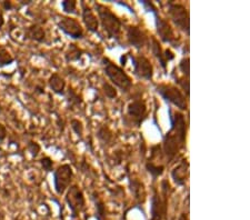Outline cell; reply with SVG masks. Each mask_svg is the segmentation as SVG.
<instances>
[{
    "instance_id": "cell-1",
    "label": "cell",
    "mask_w": 250,
    "mask_h": 220,
    "mask_svg": "<svg viewBox=\"0 0 250 220\" xmlns=\"http://www.w3.org/2000/svg\"><path fill=\"white\" fill-rule=\"evenodd\" d=\"M169 122L170 129L163 138V149L164 158L169 163L179 155L181 150L186 146L187 140V122L186 118L180 111L172 110V108H168Z\"/></svg>"
},
{
    "instance_id": "cell-2",
    "label": "cell",
    "mask_w": 250,
    "mask_h": 220,
    "mask_svg": "<svg viewBox=\"0 0 250 220\" xmlns=\"http://www.w3.org/2000/svg\"><path fill=\"white\" fill-rule=\"evenodd\" d=\"M96 11L98 14V21L102 26L104 34L108 38L119 40L122 36L123 21L115 13H112L110 8L102 3H96Z\"/></svg>"
},
{
    "instance_id": "cell-3",
    "label": "cell",
    "mask_w": 250,
    "mask_h": 220,
    "mask_svg": "<svg viewBox=\"0 0 250 220\" xmlns=\"http://www.w3.org/2000/svg\"><path fill=\"white\" fill-rule=\"evenodd\" d=\"M104 75L112 83V86L119 88L123 93L127 94L132 87V80L129 77V75L124 70L123 67H120L111 61L109 58L104 57L102 60Z\"/></svg>"
},
{
    "instance_id": "cell-4",
    "label": "cell",
    "mask_w": 250,
    "mask_h": 220,
    "mask_svg": "<svg viewBox=\"0 0 250 220\" xmlns=\"http://www.w3.org/2000/svg\"><path fill=\"white\" fill-rule=\"evenodd\" d=\"M155 89L156 93L166 102L178 108L181 111L188 109L186 96L183 94V91L178 87L169 85V83H158V85H156Z\"/></svg>"
},
{
    "instance_id": "cell-5",
    "label": "cell",
    "mask_w": 250,
    "mask_h": 220,
    "mask_svg": "<svg viewBox=\"0 0 250 220\" xmlns=\"http://www.w3.org/2000/svg\"><path fill=\"white\" fill-rule=\"evenodd\" d=\"M148 109L146 101L141 98L134 99L128 103L124 122L129 127L139 128L147 119Z\"/></svg>"
},
{
    "instance_id": "cell-6",
    "label": "cell",
    "mask_w": 250,
    "mask_h": 220,
    "mask_svg": "<svg viewBox=\"0 0 250 220\" xmlns=\"http://www.w3.org/2000/svg\"><path fill=\"white\" fill-rule=\"evenodd\" d=\"M167 11L175 26L187 36L190 35V17L187 8L183 3L169 1L167 2Z\"/></svg>"
},
{
    "instance_id": "cell-7",
    "label": "cell",
    "mask_w": 250,
    "mask_h": 220,
    "mask_svg": "<svg viewBox=\"0 0 250 220\" xmlns=\"http://www.w3.org/2000/svg\"><path fill=\"white\" fill-rule=\"evenodd\" d=\"M74 170L69 163H63L54 170V188L58 195H63L71 186Z\"/></svg>"
},
{
    "instance_id": "cell-8",
    "label": "cell",
    "mask_w": 250,
    "mask_h": 220,
    "mask_svg": "<svg viewBox=\"0 0 250 220\" xmlns=\"http://www.w3.org/2000/svg\"><path fill=\"white\" fill-rule=\"evenodd\" d=\"M129 58H130L132 62V73L137 78L143 79V80H151L154 77V66L150 62L146 56L138 54H129Z\"/></svg>"
},
{
    "instance_id": "cell-9",
    "label": "cell",
    "mask_w": 250,
    "mask_h": 220,
    "mask_svg": "<svg viewBox=\"0 0 250 220\" xmlns=\"http://www.w3.org/2000/svg\"><path fill=\"white\" fill-rule=\"evenodd\" d=\"M66 202L69 209L71 211L72 217H77V216L82 213L86 207V199H84V195L83 190L80 189L79 186L72 185L67 189L66 194Z\"/></svg>"
},
{
    "instance_id": "cell-10",
    "label": "cell",
    "mask_w": 250,
    "mask_h": 220,
    "mask_svg": "<svg viewBox=\"0 0 250 220\" xmlns=\"http://www.w3.org/2000/svg\"><path fill=\"white\" fill-rule=\"evenodd\" d=\"M155 15V25H156V31L158 34L160 40L165 43H169L173 47H179L178 46V39L173 31V28L169 23L168 20H166L163 17H160L158 13Z\"/></svg>"
},
{
    "instance_id": "cell-11",
    "label": "cell",
    "mask_w": 250,
    "mask_h": 220,
    "mask_svg": "<svg viewBox=\"0 0 250 220\" xmlns=\"http://www.w3.org/2000/svg\"><path fill=\"white\" fill-rule=\"evenodd\" d=\"M57 26L60 31H62L64 35L71 39L80 40L84 37L83 28L77 19L68 17V16L62 17L58 20Z\"/></svg>"
},
{
    "instance_id": "cell-12",
    "label": "cell",
    "mask_w": 250,
    "mask_h": 220,
    "mask_svg": "<svg viewBox=\"0 0 250 220\" xmlns=\"http://www.w3.org/2000/svg\"><path fill=\"white\" fill-rule=\"evenodd\" d=\"M127 41L131 47L136 48L137 50L143 49L147 45L149 39L145 31L138 26H128L127 27Z\"/></svg>"
},
{
    "instance_id": "cell-13",
    "label": "cell",
    "mask_w": 250,
    "mask_h": 220,
    "mask_svg": "<svg viewBox=\"0 0 250 220\" xmlns=\"http://www.w3.org/2000/svg\"><path fill=\"white\" fill-rule=\"evenodd\" d=\"M82 5V17H83V21L86 26L87 30L90 31L92 34H99V21L97 16L95 15L94 10L87 5L84 1L80 2Z\"/></svg>"
},
{
    "instance_id": "cell-14",
    "label": "cell",
    "mask_w": 250,
    "mask_h": 220,
    "mask_svg": "<svg viewBox=\"0 0 250 220\" xmlns=\"http://www.w3.org/2000/svg\"><path fill=\"white\" fill-rule=\"evenodd\" d=\"M189 178V162L187 159L181 161L171 170L172 181L179 187H185Z\"/></svg>"
},
{
    "instance_id": "cell-15",
    "label": "cell",
    "mask_w": 250,
    "mask_h": 220,
    "mask_svg": "<svg viewBox=\"0 0 250 220\" xmlns=\"http://www.w3.org/2000/svg\"><path fill=\"white\" fill-rule=\"evenodd\" d=\"M25 38L38 43H45L47 40V34L42 26L35 23V25H30L25 29Z\"/></svg>"
},
{
    "instance_id": "cell-16",
    "label": "cell",
    "mask_w": 250,
    "mask_h": 220,
    "mask_svg": "<svg viewBox=\"0 0 250 220\" xmlns=\"http://www.w3.org/2000/svg\"><path fill=\"white\" fill-rule=\"evenodd\" d=\"M48 85H49L52 93H55L56 95H66V81H64V79L59 74L54 73L50 75L49 79H48Z\"/></svg>"
},
{
    "instance_id": "cell-17",
    "label": "cell",
    "mask_w": 250,
    "mask_h": 220,
    "mask_svg": "<svg viewBox=\"0 0 250 220\" xmlns=\"http://www.w3.org/2000/svg\"><path fill=\"white\" fill-rule=\"evenodd\" d=\"M148 43H149V46H150V50H151L152 55H154L157 58V60H158L160 66L163 67V69L166 71L168 62L166 61V59H165V49H163L160 42L157 40L156 37H150Z\"/></svg>"
},
{
    "instance_id": "cell-18",
    "label": "cell",
    "mask_w": 250,
    "mask_h": 220,
    "mask_svg": "<svg viewBox=\"0 0 250 220\" xmlns=\"http://www.w3.org/2000/svg\"><path fill=\"white\" fill-rule=\"evenodd\" d=\"M129 186H130V190L136 200H139L140 202H144L145 198V186L144 183L137 178H130L129 179Z\"/></svg>"
},
{
    "instance_id": "cell-19",
    "label": "cell",
    "mask_w": 250,
    "mask_h": 220,
    "mask_svg": "<svg viewBox=\"0 0 250 220\" xmlns=\"http://www.w3.org/2000/svg\"><path fill=\"white\" fill-rule=\"evenodd\" d=\"M146 170L148 171L150 176L152 177V179L156 180L157 178H159L160 176H163L164 171H165V165L163 163H157V162H152L147 160L146 161Z\"/></svg>"
},
{
    "instance_id": "cell-20",
    "label": "cell",
    "mask_w": 250,
    "mask_h": 220,
    "mask_svg": "<svg viewBox=\"0 0 250 220\" xmlns=\"http://www.w3.org/2000/svg\"><path fill=\"white\" fill-rule=\"evenodd\" d=\"M83 56V50L80 49L78 46H76L75 43H71L68 47V50L64 54V58L68 62H72V61H78V60L82 58Z\"/></svg>"
},
{
    "instance_id": "cell-21",
    "label": "cell",
    "mask_w": 250,
    "mask_h": 220,
    "mask_svg": "<svg viewBox=\"0 0 250 220\" xmlns=\"http://www.w3.org/2000/svg\"><path fill=\"white\" fill-rule=\"evenodd\" d=\"M97 138L103 145H109L112 141V138H114V134L107 126H102L97 131Z\"/></svg>"
},
{
    "instance_id": "cell-22",
    "label": "cell",
    "mask_w": 250,
    "mask_h": 220,
    "mask_svg": "<svg viewBox=\"0 0 250 220\" xmlns=\"http://www.w3.org/2000/svg\"><path fill=\"white\" fill-rule=\"evenodd\" d=\"M15 57L7 48L0 46V68H5L14 63Z\"/></svg>"
},
{
    "instance_id": "cell-23",
    "label": "cell",
    "mask_w": 250,
    "mask_h": 220,
    "mask_svg": "<svg viewBox=\"0 0 250 220\" xmlns=\"http://www.w3.org/2000/svg\"><path fill=\"white\" fill-rule=\"evenodd\" d=\"M60 6H62V9L64 14H77V1L76 0H63L60 3Z\"/></svg>"
},
{
    "instance_id": "cell-24",
    "label": "cell",
    "mask_w": 250,
    "mask_h": 220,
    "mask_svg": "<svg viewBox=\"0 0 250 220\" xmlns=\"http://www.w3.org/2000/svg\"><path fill=\"white\" fill-rule=\"evenodd\" d=\"M67 101L70 105V107H79L82 105L83 99L79 97V95L76 93L75 90H72L69 88V90H68V96H67Z\"/></svg>"
},
{
    "instance_id": "cell-25",
    "label": "cell",
    "mask_w": 250,
    "mask_h": 220,
    "mask_svg": "<svg viewBox=\"0 0 250 220\" xmlns=\"http://www.w3.org/2000/svg\"><path fill=\"white\" fill-rule=\"evenodd\" d=\"M173 79L176 80V83H178V85L183 88V90L185 91V94H186V97L189 98V95H190V83H189V78L186 77H178V76H173Z\"/></svg>"
},
{
    "instance_id": "cell-26",
    "label": "cell",
    "mask_w": 250,
    "mask_h": 220,
    "mask_svg": "<svg viewBox=\"0 0 250 220\" xmlns=\"http://www.w3.org/2000/svg\"><path fill=\"white\" fill-rule=\"evenodd\" d=\"M179 70L184 77L189 78V76H190V59L189 57H185L180 60Z\"/></svg>"
},
{
    "instance_id": "cell-27",
    "label": "cell",
    "mask_w": 250,
    "mask_h": 220,
    "mask_svg": "<svg viewBox=\"0 0 250 220\" xmlns=\"http://www.w3.org/2000/svg\"><path fill=\"white\" fill-rule=\"evenodd\" d=\"M70 126L74 133L82 138L83 134V123L80 121L79 119H71L70 120Z\"/></svg>"
},
{
    "instance_id": "cell-28",
    "label": "cell",
    "mask_w": 250,
    "mask_h": 220,
    "mask_svg": "<svg viewBox=\"0 0 250 220\" xmlns=\"http://www.w3.org/2000/svg\"><path fill=\"white\" fill-rule=\"evenodd\" d=\"M103 90H104V94L106 95L107 98H109V99L117 98V90H116V88L111 85V83L104 82L103 83Z\"/></svg>"
},
{
    "instance_id": "cell-29",
    "label": "cell",
    "mask_w": 250,
    "mask_h": 220,
    "mask_svg": "<svg viewBox=\"0 0 250 220\" xmlns=\"http://www.w3.org/2000/svg\"><path fill=\"white\" fill-rule=\"evenodd\" d=\"M40 165H42V169L47 171V173H51V171H54L52 169H54V160H52L50 157H48V156H46V157H42V159H40Z\"/></svg>"
},
{
    "instance_id": "cell-30",
    "label": "cell",
    "mask_w": 250,
    "mask_h": 220,
    "mask_svg": "<svg viewBox=\"0 0 250 220\" xmlns=\"http://www.w3.org/2000/svg\"><path fill=\"white\" fill-rule=\"evenodd\" d=\"M27 149H28V151H29L32 157L36 158L40 154L42 147H40L38 142L32 141V140H30V141H28V143H27Z\"/></svg>"
},
{
    "instance_id": "cell-31",
    "label": "cell",
    "mask_w": 250,
    "mask_h": 220,
    "mask_svg": "<svg viewBox=\"0 0 250 220\" xmlns=\"http://www.w3.org/2000/svg\"><path fill=\"white\" fill-rule=\"evenodd\" d=\"M96 208H97V219L98 220H103V218L104 217V202L102 200L98 199L96 201Z\"/></svg>"
},
{
    "instance_id": "cell-32",
    "label": "cell",
    "mask_w": 250,
    "mask_h": 220,
    "mask_svg": "<svg viewBox=\"0 0 250 220\" xmlns=\"http://www.w3.org/2000/svg\"><path fill=\"white\" fill-rule=\"evenodd\" d=\"M1 9L2 10H13L14 9V3L9 1V0H3V1H1Z\"/></svg>"
},
{
    "instance_id": "cell-33",
    "label": "cell",
    "mask_w": 250,
    "mask_h": 220,
    "mask_svg": "<svg viewBox=\"0 0 250 220\" xmlns=\"http://www.w3.org/2000/svg\"><path fill=\"white\" fill-rule=\"evenodd\" d=\"M7 128L6 126L3 125V123L0 122V142H2L3 140H5L7 138Z\"/></svg>"
},
{
    "instance_id": "cell-34",
    "label": "cell",
    "mask_w": 250,
    "mask_h": 220,
    "mask_svg": "<svg viewBox=\"0 0 250 220\" xmlns=\"http://www.w3.org/2000/svg\"><path fill=\"white\" fill-rule=\"evenodd\" d=\"M35 93H37L39 95H43L45 94V87L42 85H37L35 88Z\"/></svg>"
},
{
    "instance_id": "cell-35",
    "label": "cell",
    "mask_w": 250,
    "mask_h": 220,
    "mask_svg": "<svg viewBox=\"0 0 250 220\" xmlns=\"http://www.w3.org/2000/svg\"><path fill=\"white\" fill-rule=\"evenodd\" d=\"M5 26V16H3V10L0 8V29Z\"/></svg>"
},
{
    "instance_id": "cell-36",
    "label": "cell",
    "mask_w": 250,
    "mask_h": 220,
    "mask_svg": "<svg viewBox=\"0 0 250 220\" xmlns=\"http://www.w3.org/2000/svg\"><path fill=\"white\" fill-rule=\"evenodd\" d=\"M178 220H189V219H188V216L186 214H181Z\"/></svg>"
},
{
    "instance_id": "cell-37",
    "label": "cell",
    "mask_w": 250,
    "mask_h": 220,
    "mask_svg": "<svg viewBox=\"0 0 250 220\" xmlns=\"http://www.w3.org/2000/svg\"><path fill=\"white\" fill-rule=\"evenodd\" d=\"M2 113V105H1V102H0V114Z\"/></svg>"
},
{
    "instance_id": "cell-38",
    "label": "cell",
    "mask_w": 250,
    "mask_h": 220,
    "mask_svg": "<svg viewBox=\"0 0 250 220\" xmlns=\"http://www.w3.org/2000/svg\"><path fill=\"white\" fill-rule=\"evenodd\" d=\"M15 220H21V219H19V218H17V219H15Z\"/></svg>"
}]
</instances>
